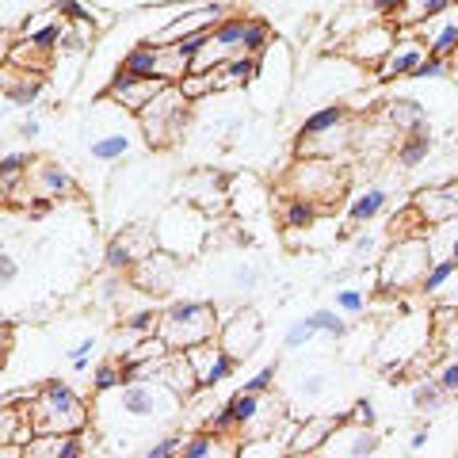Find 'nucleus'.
<instances>
[{"instance_id": "1", "label": "nucleus", "mask_w": 458, "mask_h": 458, "mask_svg": "<svg viewBox=\"0 0 458 458\" xmlns=\"http://www.w3.org/2000/svg\"><path fill=\"white\" fill-rule=\"evenodd\" d=\"M20 412L35 424V432L73 436V432H84V428H89V405H84V397L62 378H50L31 397V405H23Z\"/></svg>"}, {"instance_id": "2", "label": "nucleus", "mask_w": 458, "mask_h": 458, "mask_svg": "<svg viewBox=\"0 0 458 458\" xmlns=\"http://www.w3.org/2000/svg\"><path fill=\"white\" fill-rule=\"evenodd\" d=\"M436 264L432 256V245H428L424 237H397L390 249H386V256L378 260V276H375V291L382 294H401V291H412L428 276V267Z\"/></svg>"}, {"instance_id": "3", "label": "nucleus", "mask_w": 458, "mask_h": 458, "mask_svg": "<svg viewBox=\"0 0 458 458\" xmlns=\"http://www.w3.org/2000/svg\"><path fill=\"white\" fill-rule=\"evenodd\" d=\"M218 310L210 302H172L161 313V336L168 340L172 352H188L195 344H207L218 336Z\"/></svg>"}, {"instance_id": "4", "label": "nucleus", "mask_w": 458, "mask_h": 458, "mask_svg": "<svg viewBox=\"0 0 458 458\" xmlns=\"http://www.w3.org/2000/svg\"><path fill=\"white\" fill-rule=\"evenodd\" d=\"M188 114H191V99L180 92V84H165L149 99V107L138 111V126L149 146H172L188 126Z\"/></svg>"}, {"instance_id": "5", "label": "nucleus", "mask_w": 458, "mask_h": 458, "mask_svg": "<svg viewBox=\"0 0 458 458\" xmlns=\"http://www.w3.org/2000/svg\"><path fill=\"white\" fill-rule=\"evenodd\" d=\"M153 237H157V245L172 256H195L207 241V214L191 207L188 199H180V203H172L161 218H157Z\"/></svg>"}, {"instance_id": "6", "label": "nucleus", "mask_w": 458, "mask_h": 458, "mask_svg": "<svg viewBox=\"0 0 458 458\" xmlns=\"http://www.w3.org/2000/svg\"><path fill=\"white\" fill-rule=\"evenodd\" d=\"M180 401L183 397H176L157 378H138V382L119 386V412H126V417H134V420H153V417L165 420L180 409Z\"/></svg>"}, {"instance_id": "7", "label": "nucleus", "mask_w": 458, "mask_h": 458, "mask_svg": "<svg viewBox=\"0 0 458 458\" xmlns=\"http://www.w3.org/2000/svg\"><path fill=\"white\" fill-rule=\"evenodd\" d=\"M165 84L168 81H161V77H134V73H123V69H114L111 84L104 89V99L119 104L126 114H134V119H138V111L149 107V99L161 92Z\"/></svg>"}, {"instance_id": "8", "label": "nucleus", "mask_w": 458, "mask_h": 458, "mask_svg": "<svg viewBox=\"0 0 458 458\" xmlns=\"http://www.w3.org/2000/svg\"><path fill=\"white\" fill-rule=\"evenodd\" d=\"M378 451V432L375 428H360L348 417H340V424L333 428V436L321 443L318 454H344V458H367Z\"/></svg>"}, {"instance_id": "9", "label": "nucleus", "mask_w": 458, "mask_h": 458, "mask_svg": "<svg viewBox=\"0 0 458 458\" xmlns=\"http://www.w3.org/2000/svg\"><path fill=\"white\" fill-rule=\"evenodd\" d=\"M291 183H294V195L325 203V199L340 188V176H336V165H328L325 157H318V161H298L291 172Z\"/></svg>"}, {"instance_id": "10", "label": "nucleus", "mask_w": 458, "mask_h": 458, "mask_svg": "<svg viewBox=\"0 0 458 458\" xmlns=\"http://www.w3.org/2000/svg\"><path fill=\"white\" fill-rule=\"evenodd\" d=\"M260 340H264V325L252 310H241L233 321H222V328H218V344L225 352H233L237 360H249V355L260 348Z\"/></svg>"}, {"instance_id": "11", "label": "nucleus", "mask_w": 458, "mask_h": 458, "mask_svg": "<svg viewBox=\"0 0 458 458\" xmlns=\"http://www.w3.org/2000/svg\"><path fill=\"white\" fill-rule=\"evenodd\" d=\"M131 271H134V283L146 294H168L172 283H176V276H180V256H172V252H149V256H141V260Z\"/></svg>"}, {"instance_id": "12", "label": "nucleus", "mask_w": 458, "mask_h": 458, "mask_svg": "<svg viewBox=\"0 0 458 458\" xmlns=\"http://www.w3.org/2000/svg\"><path fill=\"white\" fill-rule=\"evenodd\" d=\"M412 210H417L424 222H432V225L447 222V218H458V180L424 188L417 199H412Z\"/></svg>"}, {"instance_id": "13", "label": "nucleus", "mask_w": 458, "mask_h": 458, "mask_svg": "<svg viewBox=\"0 0 458 458\" xmlns=\"http://www.w3.org/2000/svg\"><path fill=\"white\" fill-rule=\"evenodd\" d=\"M417 35L424 38L428 54H439V57L458 54V4L447 8V12H439V16H432L428 23H420Z\"/></svg>"}, {"instance_id": "14", "label": "nucleus", "mask_w": 458, "mask_h": 458, "mask_svg": "<svg viewBox=\"0 0 458 458\" xmlns=\"http://www.w3.org/2000/svg\"><path fill=\"white\" fill-rule=\"evenodd\" d=\"M428 54L424 38H405V42H394L390 54L382 57V62L375 65V77L378 81H397V77H412V69L420 65V57Z\"/></svg>"}, {"instance_id": "15", "label": "nucleus", "mask_w": 458, "mask_h": 458, "mask_svg": "<svg viewBox=\"0 0 458 458\" xmlns=\"http://www.w3.org/2000/svg\"><path fill=\"white\" fill-rule=\"evenodd\" d=\"M340 424L336 412H310L306 424H298L294 428V436H291V447H286V454H318L321 451V443L333 436V428Z\"/></svg>"}, {"instance_id": "16", "label": "nucleus", "mask_w": 458, "mask_h": 458, "mask_svg": "<svg viewBox=\"0 0 458 458\" xmlns=\"http://www.w3.org/2000/svg\"><path fill=\"white\" fill-rule=\"evenodd\" d=\"M458 0H401L397 12L390 16L394 27H401V31H417L420 23H428L432 16H439V12L454 8Z\"/></svg>"}, {"instance_id": "17", "label": "nucleus", "mask_w": 458, "mask_h": 458, "mask_svg": "<svg viewBox=\"0 0 458 458\" xmlns=\"http://www.w3.org/2000/svg\"><path fill=\"white\" fill-rule=\"evenodd\" d=\"M394 42H397V35H394V23L370 27V31H363L360 38L352 42V57H355V62H367V65H378L382 57L390 54Z\"/></svg>"}, {"instance_id": "18", "label": "nucleus", "mask_w": 458, "mask_h": 458, "mask_svg": "<svg viewBox=\"0 0 458 458\" xmlns=\"http://www.w3.org/2000/svg\"><path fill=\"white\" fill-rule=\"evenodd\" d=\"M157 65H161V42H138L119 62L123 73H134V77H157Z\"/></svg>"}, {"instance_id": "19", "label": "nucleus", "mask_w": 458, "mask_h": 458, "mask_svg": "<svg viewBox=\"0 0 458 458\" xmlns=\"http://www.w3.org/2000/svg\"><path fill=\"white\" fill-rule=\"evenodd\" d=\"M386 123H390L394 131L409 134V131L428 126V111L417 104V99H394V104H386Z\"/></svg>"}, {"instance_id": "20", "label": "nucleus", "mask_w": 458, "mask_h": 458, "mask_svg": "<svg viewBox=\"0 0 458 458\" xmlns=\"http://www.w3.org/2000/svg\"><path fill=\"white\" fill-rule=\"evenodd\" d=\"M428 153H432V126H420V131H409L401 138L397 146V165L401 168H417L428 161Z\"/></svg>"}, {"instance_id": "21", "label": "nucleus", "mask_w": 458, "mask_h": 458, "mask_svg": "<svg viewBox=\"0 0 458 458\" xmlns=\"http://www.w3.org/2000/svg\"><path fill=\"white\" fill-rule=\"evenodd\" d=\"M390 207V195H386L382 188H367V191H360L348 203V222L352 225H363V222H375L378 214Z\"/></svg>"}, {"instance_id": "22", "label": "nucleus", "mask_w": 458, "mask_h": 458, "mask_svg": "<svg viewBox=\"0 0 458 458\" xmlns=\"http://www.w3.org/2000/svg\"><path fill=\"white\" fill-rule=\"evenodd\" d=\"M348 123V107L344 104H325L310 114V119L302 123V131H298V141L302 138H318V134H328V131H336V126Z\"/></svg>"}, {"instance_id": "23", "label": "nucleus", "mask_w": 458, "mask_h": 458, "mask_svg": "<svg viewBox=\"0 0 458 458\" xmlns=\"http://www.w3.org/2000/svg\"><path fill=\"white\" fill-rule=\"evenodd\" d=\"M35 180L42 183V191H47L50 199H62V195H77L81 191L77 180L69 176V168H62V165H38Z\"/></svg>"}, {"instance_id": "24", "label": "nucleus", "mask_w": 458, "mask_h": 458, "mask_svg": "<svg viewBox=\"0 0 458 458\" xmlns=\"http://www.w3.org/2000/svg\"><path fill=\"white\" fill-rule=\"evenodd\" d=\"M318 203L306 195H291V199H283V225L286 229H310L313 222H318Z\"/></svg>"}, {"instance_id": "25", "label": "nucleus", "mask_w": 458, "mask_h": 458, "mask_svg": "<svg viewBox=\"0 0 458 458\" xmlns=\"http://www.w3.org/2000/svg\"><path fill=\"white\" fill-rule=\"evenodd\" d=\"M237 367H241L237 355L225 352L222 344H218V352H214V360H210V367L203 370V378H199V382H203V390H218L222 382H229V378L237 375Z\"/></svg>"}, {"instance_id": "26", "label": "nucleus", "mask_w": 458, "mask_h": 458, "mask_svg": "<svg viewBox=\"0 0 458 458\" xmlns=\"http://www.w3.org/2000/svg\"><path fill=\"white\" fill-rule=\"evenodd\" d=\"M252 16H225L222 23H214L210 27V38L218 42V47L229 50V57L241 54V42H245V27H249Z\"/></svg>"}, {"instance_id": "27", "label": "nucleus", "mask_w": 458, "mask_h": 458, "mask_svg": "<svg viewBox=\"0 0 458 458\" xmlns=\"http://www.w3.org/2000/svg\"><path fill=\"white\" fill-rule=\"evenodd\" d=\"M89 149H92L96 161H123V157L134 149V138L126 134V131H111V134H104V138H96Z\"/></svg>"}, {"instance_id": "28", "label": "nucleus", "mask_w": 458, "mask_h": 458, "mask_svg": "<svg viewBox=\"0 0 458 458\" xmlns=\"http://www.w3.org/2000/svg\"><path fill=\"white\" fill-rule=\"evenodd\" d=\"M123 333L134 336V340L157 336V333H161V313H157V310H138V313H131V318H123Z\"/></svg>"}, {"instance_id": "29", "label": "nucleus", "mask_w": 458, "mask_h": 458, "mask_svg": "<svg viewBox=\"0 0 458 458\" xmlns=\"http://www.w3.org/2000/svg\"><path fill=\"white\" fill-rule=\"evenodd\" d=\"M27 168H31V153H4L0 157V183L8 188V195L27 176Z\"/></svg>"}, {"instance_id": "30", "label": "nucleus", "mask_w": 458, "mask_h": 458, "mask_svg": "<svg viewBox=\"0 0 458 458\" xmlns=\"http://www.w3.org/2000/svg\"><path fill=\"white\" fill-rule=\"evenodd\" d=\"M123 386V363L119 360H104L92 370V394H111Z\"/></svg>"}, {"instance_id": "31", "label": "nucleus", "mask_w": 458, "mask_h": 458, "mask_svg": "<svg viewBox=\"0 0 458 458\" xmlns=\"http://www.w3.org/2000/svg\"><path fill=\"white\" fill-rule=\"evenodd\" d=\"M310 321H313V328H318V333H325V336H333V340H340V336H348V321L340 318V310L333 306V310H313L310 313Z\"/></svg>"}, {"instance_id": "32", "label": "nucleus", "mask_w": 458, "mask_h": 458, "mask_svg": "<svg viewBox=\"0 0 458 458\" xmlns=\"http://www.w3.org/2000/svg\"><path fill=\"white\" fill-rule=\"evenodd\" d=\"M176 84H180V92L188 96L191 104H199V99H207V96L218 92V89H214V69H210V73H188V77H180Z\"/></svg>"}, {"instance_id": "33", "label": "nucleus", "mask_w": 458, "mask_h": 458, "mask_svg": "<svg viewBox=\"0 0 458 458\" xmlns=\"http://www.w3.org/2000/svg\"><path fill=\"white\" fill-rule=\"evenodd\" d=\"M267 47H271V27H267L264 20H249V27H245V42H241V54L264 57Z\"/></svg>"}, {"instance_id": "34", "label": "nucleus", "mask_w": 458, "mask_h": 458, "mask_svg": "<svg viewBox=\"0 0 458 458\" xmlns=\"http://www.w3.org/2000/svg\"><path fill=\"white\" fill-rule=\"evenodd\" d=\"M260 405H264V394H252V390H241V394L229 397V409H233V417H237L241 428H245L256 412H260Z\"/></svg>"}, {"instance_id": "35", "label": "nucleus", "mask_w": 458, "mask_h": 458, "mask_svg": "<svg viewBox=\"0 0 458 458\" xmlns=\"http://www.w3.org/2000/svg\"><path fill=\"white\" fill-rule=\"evenodd\" d=\"M454 271H458V260H454V256H443V260H436L432 267H428V276H424V283H420V291H424V294H436L439 286L454 276Z\"/></svg>"}, {"instance_id": "36", "label": "nucleus", "mask_w": 458, "mask_h": 458, "mask_svg": "<svg viewBox=\"0 0 458 458\" xmlns=\"http://www.w3.org/2000/svg\"><path fill=\"white\" fill-rule=\"evenodd\" d=\"M443 401H447V394L439 390V382H436V378H424V382H417V390H412V405H417L420 412L439 409Z\"/></svg>"}, {"instance_id": "37", "label": "nucleus", "mask_w": 458, "mask_h": 458, "mask_svg": "<svg viewBox=\"0 0 458 458\" xmlns=\"http://www.w3.org/2000/svg\"><path fill=\"white\" fill-rule=\"evenodd\" d=\"M447 73H451L447 57H439V54H424V57H420V65L412 69V81H439V77H447Z\"/></svg>"}, {"instance_id": "38", "label": "nucleus", "mask_w": 458, "mask_h": 458, "mask_svg": "<svg viewBox=\"0 0 458 458\" xmlns=\"http://www.w3.org/2000/svg\"><path fill=\"white\" fill-rule=\"evenodd\" d=\"M203 428H207V432H214V436H229V432H237V417H233V409H229V401H225V405H218V409H214L210 412V417L203 420Z\"/></svg>"}, {"instance_id": "39", "label": "nucleus", "mask_w": 458, "mask_h": 458, "mask_svg": "<svg viewBox=\"0 0 458 458\" xmlns=\"http://www.w3.org/2000/svg\"><path fill=\"white\" fill-rule=\"evenodd\" d=\"M54 12H57V16H62L65 23H92V20H96L84 0H57Z\"/></svg>"}, {"instance_id": "40", "label": "nucleus", "mask_w": 458, "mask_h": 458, "mask_svg": "<svg viewBox=\"0 0 458 458\" xmlns=\"http://www.w3.org/2000/svg\"><path fill=\"white\" fill-rule=\"evenodd\" d=\"M336 310L340 313H363L367 310V294L360 291V286H344V291H336Z\"/></svg>"}, {"instance_id": "41", "label": "nucleus", "mask_w": 458, "mask_h": 458, "mask_svg": "<svg viewBox=\"0 0 458 458\" xmlns=\"http://www.w3.org/2000/svg\"><path fill=\"white\" fill-rule=\"evenodd\" d=\"M318 336V328H313V321L310 318H302V321H294L291 328H286V336H283V344L286 348H306V344Z\"/></svg>"}, {"instance_id": "42", "label": "nucleus", "mask_w": 458, "mask_h": 458, "mask_svg": "<svg viewBox=\"0 0 458 458\" xmlns=\"http://www.w3.org/2000/svg\"><path fill=\"white\" fill-rule=\"evenodd\" d=\"M183 451V436H176V432H168V436H161L153 443V447H146V458H176Z\"/></svg>"}, {"instance_id": "43", "label": "nucleus", "mask_w": 458, "mask_h": 458, "mask_svg": "<svg viewBox=\"0 0 458 458\" xmlns=\"http://www.w3.org/2000/svg\"><path fill=\"white\" fill-rule=\"evenodd\" d=\"M20 420H23V412H20L16 405H4V401H0V443H12Z\"/></svg>"}, {"instance_id": "44", "label": "nucleus", "mask_w": 458, "mask_h": 458, "mask_svg": "<svg viewBox=\"0 0 458 458\" xmlns=\"http://www.w3.org/2000/svg\"><path fill=\"white\" fill-rule=\"evenodd\" d=\"M207 42H210V27H195V31H188V35H180V38H176V47L188 54V57H195L199 50L207 47Z\"/></svg>"}, {"instance_id": "45", "label": "nucleus", "mask_w": 458, "mask_h": 458, "mask_svg": "<svg viewBox=\"0 0 458 458\" xmlns=\"http://www.w3.org/2000/svg\"><path fill=\"white\" fill-rule=\"evenodd\" d=\"M276 375H279V363H267V367H260L256 375L245 382V390H252V394H267L271 386H276Z\"/></svg>"}, {"instance_id": "46", "label": "nucleus", "mask_w": 458, "mask_h": 458, "mask_svg": "<svg viewBox=\"0 0 458 458\" xmlns=\"http://www.w3.org/2000/svg\"><path fill=\"white\" fill-rule=\"evenodd\" d=\"M348 420H352V424H360V428H375V424H378L375 401H370V397H363V401H355V409L348 412Z\"/></svg>"}, {"instance_id": "47", "label": "nucleus", "mask_w": 458, "mask_h": 458, "mask_svg": "<svg viewBox=\"0 0 458 458\" xmlns=\"http://www.w3.org/2000/svg\"><path fill=\"white\" fill-rule=\"evenodd\" d=\"M436 382H439V390L447 394V397H458V360H451L447 367L436 375Z\"/></svg>"}, {"instance_id": "48", "label": "nucleus", "mask_w": 458, "mask_h": 458, "mask_svg": "<svg viewBox=\"0 0 458 458\" xmlns=\"http://www.w3.org/2000/svg\"><path fill=\"white\" fill-rule=\"evenodd\" d=\"M92 352H96V340H81L73 352H69V363H73V370H84L92 360Z\"/></svg>"}, {"instance_id": "49", "label": "nucleus", "mask_w": 458, "mask_h": 458, "mask_svg": "<svg viewBox=\"0 0 458 458\" xmlns=\"http://www.w3.org/2000/svg\"><path fill=\"white\" fill-rule=\"evenodd\" d=\"M50 210H54V199H50V195H38V199H31V203H27V218H47Z\"/></svg>"}, {"instance_id": "50", "label": "nucleus", "mask_w": 458, "mask_h": 458, "mask_svg": "<svg viewBox=\"0 0 458 458\" xmlns=\"http://www.w3.org/2000/svg\"><path fill=\"white\" fill-rule=\"evenodd\" d=\"M20 276V264L16 260H12V256L8 252H0V283H12V279H16Z\"/></svg>"}, {"instance_id": "51", "label": "nucleus", "mask_w": 458, "mask_h": 458, "mask_svg": "<svg viewBox=\"0 0 458 458\" xmlns=\"http://www.w3.org/2000/svg\"><path fill=\"white\" fill-rule=\"evenodd\" d=\"M397 4H401V0H375V4H370V8H375L378 16H386V20H390L394 12H397Z\"/></svg>"}, {"instance_id": "52", "label": "nucleus", "mask_w": 458, "mask_h": 458, "mask_svg": "<svg viewBox=\"0 0 458 458\" xmlns=\"http://www.w3.org/2000/svg\"><path fill=\"white\" fill-rule=\"evenodd\" d=\"M355 252H375V237H370V233H360V237H355Z\"/></svg>"}, {"instance_id": "53", "label": "nucleus", "mask_w": 458, "mask_h": 458, "mask_svg": "<svg viewBox=\"0 0 458 458\" xmlns=\"http://www.w3.org/2000/svg\"><path fill=\"white\" fill-rule=\"evenodd\" d=\"M409 447H412V451H424V447H428V428H417V432H412Z\"/></svg>"}, {"instance_id": "54", "label": "nucleus", "mask_w": 458, "mask_h": 458, "mask_svg": "<svg viewBox=\"0 0 458 458\" xmlns=\"http://www.w3.org/2000/svg\"><path fill=\"white\" fill-rule=\"evenodd\" d=\"M38 131H42L38 119H23V123H20V134H23V138H38Z\"/></svg>"}, {"instance_id": "55", "label": "nucleus", "mask_w": 458, "mask_h": 458, "mask_svg": "<svg viewBox=\"0 0 458 458\" xmlns=\"http://www.w3.org/2000/svg\"><path fill=\"white\" fill-rule=\"evenodd\" d=\"M8 50H12V35L4 31V27H0V65L8 62Z\"/></svg>"}, {"instance_id": "56", "label": "nucleus", "mask_w": 458, "mask_h": 458, "mask_svg": "<svg viewBox=\"0 0 458 458\" xmlns=\"http://www.w3.org/2000/svg\"><path fill=\"white\" fill-rule=\"evenodd\" d=\"M252 283H256V271L241 267V271H237V286H252Z\"/></svg>"}, {"instance_id": "57", "label": "nucleus", "mask_w": 458, "mask_h": 458, "mask_svg": "<svg viewBox=\"0 0 458 458\" xmlns=\"http://www.w3.org/2000/svg\"><path fill=\"white\" fill-rule=\"evenodd\" d=\"M0 344H12V321H0Z\"/></svg>"}, {"instance_id": "58", "label": "nucleus", "mask_w": 458, "mask_h": 458, "mask_svg": "<svg viewBox=\"0 0 458 458\" xmlns=\"http://www.w3.org/2000/svg\"><path fill=\"white\" fill-rule=\"evenodd\" d=\"M8 104H12V99H8V96H0V119L8 114Z\"/></svg>"}, {"instance_id": "59", "label": "nucleus", "mask_w": 458, "mask_h": 458, "mask_svg": "<svg viewBox=\"0 0 458 458\" xmlns=\"http://www.w3.org/2000/svg\"><path fill=\"white\" fill-rule=\"evenodd\" d=\"M451 256L458 260V229H454V237H451Z\"/></svg>"}, {"instance_id": "60", "label": "nucleus", "mask_w": 458, "mask_h": 458, "mask_svg": "<svg viewBox=\"0 0 458 458\" xmlns=\"http://www.w3.org/2000/svg\"><path fill=\"white\" fill-rule=\"evenodd\" d=\"M4 360H8V344H0V367H4Z\"/></svg>"}]
</instances>
